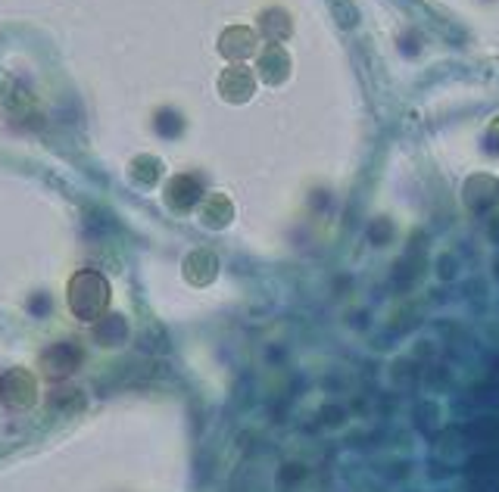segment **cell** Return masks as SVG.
Masks as SVG:
<instances>
[{
	"label": "cell",
	"mask_w": 499,
	"mask_h": 492,
	"mask_svg": "<svg viewBox=\"0 0 499 492\" xmlns=\"http://www.w3.org/2000/svg\"><path fill=\"white\" fill-rule=\"evenodd\" d=\"M69 308L79 321H100L110 308V281L100 271H75L69 281Z\"/></svg>",
	"instance_id": "6da1fadb"
},
{
	"label": "cell",
	"mask_w": 499,
	"mask_h": 492,
	"mask_svg": "<svg viewBox=\"0 0 499 492\" xmlns=\"http://www.w3.org/2000/svg\"><path fill=\"white\" fill-rule=\"evenodd\" d=\"M0 399L10 408H31L37 402V381L31 371L12 368L0 377Z\"/></svg>",
	"instance_id": "7a4b0ae2"
},
{
	"label": "cell",
	"mask_w": 499,
	"mask_h": 492,
	"mask_svg": "<svg viewBox=\"0 0 499 492\" xmlns=\"http://www.w3.org/2000/svg\"><path fill=\"white\" fill-rule=\"evenodd\" d=\"M81 365V349H75L72 343H56L50 349L41 352V371L50 381H62Z\"/></svg>",
	"instance_id": "3957f363"
},
{
	"label": "cell",
	"mask_w": 499,
	"mask_h": 492,
	"mask_svg": "<svg viewBox=\"0 0 499 492\" xmlns=\"http://www.w3.org/2000/svg\"><path fill=\"white\" fill-rule=\"evenodd\" d=\"M219 91H222L225 100H231V103H247L253 97V91H256V75L250 72L247 66H231L222 72V78H219Z\"/></svg>",
	"instance_id": "277c9868"
},
{
	"label": "cell",
	"mask_w": 499,
	"mask_h": 492,
	"mask_svg": "<svg viewBox=\"0 0 499 492\" xmlns=\"http://www.w3.org/2000/svg\"><path fill=\"white\" fill-rule=\"evenodd\" d=\"M219 50H222V56H229L231 62H241L256 53V35H253V29H247V25H231V29H225L222 37H219Z\"/></svg>",
	"instance_id": "5b68a950"
},
{
	"label": "cell",
	"mask_w": 499,
	"mask_h": 492,
	"mask_svg": "<svg viewBox=\"0 0 499 492\" xmlns=\"http://www.w3.org/2000/svg\"><path fill=\"white\" fill-rule=\"evenodd\" d=\"M256 69H259V78L269 81V85H281L290 72V56L281 44H269L262 53L256 56Z\"/></svg>",
	"instance_id": "8992f818"
},
{
	"label": "cell",
	"mask_w": 499,
	"mask_h": 492,
	"mask_svg": "<svg viewBox=\"0 0 499 492\" xmlns=\"http://www.w3.org/2000/svg\"><path fill=\"white\" fill-rule=\"evenodd\" d=\"M499 200V181L490 178V175H475V178H469V184H465V203L471 206L475 212H484L490 209Z\"/></svg>",
	"instance_id": "52a82bcc"
},
{
	"label": "cell",
	"mask_w": 499,
	"mask_h": 492,
	"mask_svg": "<svg viewBox=\"0 0 499 492\" xmlns=\"http://www.w3.org/2000/svg\"><path fill=\"white\" fill-rule=\"evenodd\" d=\"M200 200V184L191 178V175H179V178L169 181L166 187V203L172 206L175 212H187L194 209Z\"/></svg>",
	"instance_id": "ba28073f"
},
{
	"label": "cell",
	"mask_w": 499,
	"mask_h": 492,
	"mask_svg": "<svg viewBox=\"0 0 499 492\" xmlns=\"http://www.w3.org/2000/svg\"><path fill=\"white\" fill-rule=\"evenodd\" d=\"M259 31H262V35L269 37V44L287 41L290 31H294V22H290V12L281 10V6H271V10H265L262 16H259Z\"/></svg>",
	"instance_id": "9c48e42d"
},
{
	"label": "cell",
	"mask_w": 499,
	"mask_h": 492,
	"mask_svg": "<svg viewBox=\"0 0 499 492\" xmlns=\"http://www.w3.org/2000/svg\"><path fill=\"white\" fill-rule=\"evenodd\" d=\"M216 271H219V262H216V256L212 252H194L191 258L185 262V277L191 283H197V287H204V283H210L212 277H216Z\"/></svg>",
	"instance_id": "30bf717a"
},
{
	"label": "cell",
	"mask_w": 499,
	"mask_h": 492,
	"mask_svg": "<svg viewBox=\"0 0 499 492\" xmlns=\"http://www.w3.org/2000/svg\"><path fill=\"white\" fill-rule=\"evenodd\" d=\"M231 216H235L231 200L222 197V193H212L204 203V209H200V218H204V225H210V228H225V225L231 222Z\"/></svg>",
	"instance_id": "8fae6325"
},
{
	"label": "cell",
	"mask_w": 499,
	"mask_h": 492,
	"mask_svg": "<svg viewBox=\"0 0 499 492\" xmlns=\"http://www.w3.org/2000/svg\"><path fill=\"white\" fill-rule=\"evenodd\" d=\"M331 10L344 29H353V25H356V10H353L350 0H331Z\"/></svg>",
	"instance_id": "7c38bea8"
},
{
	"label": "cell",
	"mask_w": 499,
	"mask_h": 492,
	"mask_svg": "<svg viewBox=\"0 0 499 492\" xmlns=\"http://www.w3.org/2000/svg\"><path fill=\"white\" fill-rule=\"evenodd\" d=\"M487 141H490V147L496 150L499 153V116L494 119V122H490V131H487Z\"/></svg>",
	"instance_id": "4fadbf2b"
}]
</instances>
